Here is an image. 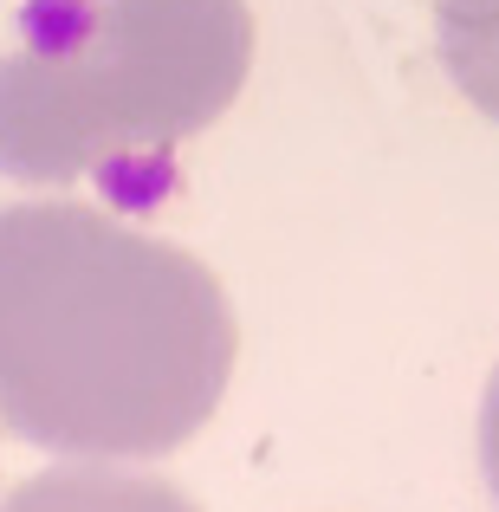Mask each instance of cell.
<instances>
[{
	"label": "cell",
	"instance_id": "obj_1",
	"mask_svg": "<svg viewBox=\"0 0 499 512\" xmlns=\"http://www.w3.org/2000/svg\"><path fill=\"white\" fill-rule=\"evenodd\" d=\"M234 376V312L195 253L78 201L0 208V422L59 461H156Z\"/></svg>",
	"mask_w": 499,
	"mask_h": 512
},
{
	"label": "cell",
	"instance_id": "obj_2",
	"mask_svg": "<svg viewBox=\"0 0 499 512\" xmlns=\"http://www.w3.org/2000/svg\"><path fill=\"white\" fill-rule=\"evenodd\" d=\"M247 65V0H33L0 46V175L46 188L169 156Z\"/></svg>",
	"mask_w": 499,
	"mask_h": 512
},
{
	"label": "cell",
	"instance_id": "obj_3",
	"mask_svg": "<svg viewBox=\"0 0 499 512\" xmlns=\"http://www.w3.org/2000/svg\"><path fill=\"white\" fill-rule=\"evenodd\" d=\"M0 512H195V500L130 461H65L20 480Z\"/></svg>",
	"mask_w": 499,
	"mask_h": 512
},
{
	"label": "cell",
	"instance_id": "obj_4",
	"mask_svg": "<svg viewBox=\"0 0 499 512\" xmlns=\"http://www.w3.org/2000/svg\"><path fill=\"white\" fill-rule=\"evenodd\" d=\"M435 46L454 91L499 124V0H435Z\"/></svg>",
	"mask_w": 499,
	"mask_h": 512
},
{
	"label": "cell",
	"instance_id": "obj_5",
	"mask_svg": "<svg viewBox=\"0 0 499 512\" xmlns=\"http://www.w3.org/2000/svg\"><path fill=\"white\" fill-rule=\"evenodd\" d=\"M480 474H487V493L499 506V370H493L487 396H480Z\"/></svg>",
	"mask_w": 499,
	"mask_h": 512
}]
</instances>
